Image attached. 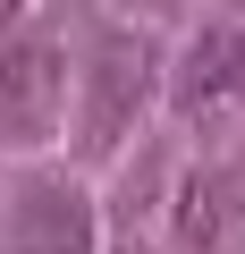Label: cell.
Masks as SVG:
<instances>
[{"mask_svg": "<svg viewBox=\"0 0 245 254\" xmlns=\"http://www.w3.org/2000/svg\"><path fill=\"white\" fill-rule=\"evenodd\" d=\"M228 229H237V170H195L178 187V237L195 254H211Z\"/></svg>", "mask_w": 245, "mask_h": 254, "instance_id": "5b68a950", "label": "cell"}, {"mask_svg": "<svg viewBox=\"0 0 245 254\" xmlns=\"http://www.w3.org/2000/svg\"><path fill=\"white\" fill-rule=\"evenodd\" d=\"M0 246L9 254H93V203L76 178H17L0 195Z\"/></svg>", "mask_w": 245, "mask_h": 254, "instance_id": "7a4b0ae2", "label": "cell"}, {"mask_svg": "<svg viewBox=\"0 0 245 254\" xmlns=\"http://www.w3.org/2000/svg\"><path fill=\"white\" fill-rule=\"evenodd\" d=\"M144 93H152V43H144V34H101V43L85 51V102H76V144H85L93 161H101V153H118V136L136 127Z\"/></svg>", "mask_w": 245, "mask_h": 254, "instance_id": "6da1fadb", "label": "cell"}, {"mask_svg": "<svg viewBox=\"0 0 245 254\" xmlns=\"http://www.w3.org/2000/svg\"><path fill=\"white\" fill-rule=\"evenodd\" d=\"M59 93H68V51L51 34H17L0 51V136L9 144H43L59 127Z\"/></svg>", "mask_w": 245, "mask_h": 254, "instance_id": "3957f363", "label": "cell"}, {"mask_svg": "<svg viewBox=\"0 0 245 254\" xmlns=\"http://www.w3.org/2000/svg\"><path fill=\"white\" fill-rule=\"evenodd\" d=\"M118 254H152V246H118Z\"/></svg>", "mask_w": 245, "mask_h": 254, "instance_id": "8992f818", "label": "cell"}, {"mask_svg": "<svg viewBox=\"0 0 245 254\" xmlns=\"http://www.w3.org/2000/svg\"><path fill=\"white\" fill-rule=\"evenodd\" d=\"M245 85V34L237 26H203L195 43H186V60H178V102L186 110H211V102H228Z\"/></svg>", "mask_w": 245, "mask_h": 254, "instance_id": "277c9868", "label": "cell"}]
</instances>
